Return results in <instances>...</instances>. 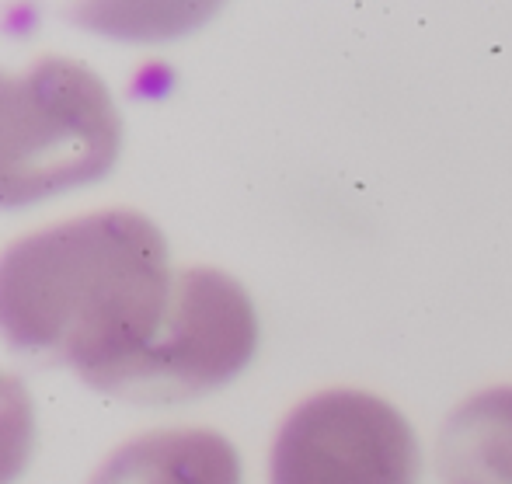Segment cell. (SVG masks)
Returning a JSON list of instances; mask_svg holds the SVG:
<instances>
[{"mask_svg": "<svg viewBox=\"0 0 512 484\" xmlns=\"http://www.w3.org/2000/svg\"><path fill=\"white\" fill-rule=\"evenodd\" d=\"M175 279L168 241L143 213L70 216L0 251V335L115 394L161 331Z\"/></svg>", "mask_w": 512, "mask_h": 484, "instance_id": "obj_1", "label": "cell"}, {"mask_svg": "<svg viewBox=\"0 0 512 484\" xmlns=\"http://www.w3.org/2000/svg\"><path fill=\"white\" fill-rule=\"evenodd\" d=\"M122 115L88 63L39 56L0 67V209L84 189L112 171Z\"/></svg>", "mask_w": 512, "mask_h": 484, "instance_id": "obj_2", "label": "cell"}, {"mask_svg": "<svg viewBox=\"0 0 512 484\" xmlns=\"http://www.w3.org/2000/svg\"><path fill=\"white\" fill-rule=\"evenodd\" d=\"M258 345V317L237 279L206 265L178 269L168 317L115 387L133 401H178L227 384Z\"/></svg>", "mask_w": 512, "mask_h": 484, "instance_id": "obj_3", "label": "cell"}, {"mask_svg": "<svg viewBox=\"0 0 512 484\" xmlns=\"http://www.w3.org/2000/svg\"><path fill=\"white\" fill-rule=\"evenodd\" d=\"M422 457L398 408L324 390L290 411L272 443V484H418Z\"/></svg>", "mask_w": 512, "mask_h": 484, "instance_id": "obj_4", "label": "cell"}, {"mask_svg": "<svg viewBox=\"0 0 512 484\" xmlns=\"http://www.w3.org/2000/svg\"><path fill=\"white\" fill-rule=\"evenodd\" d=\"M88 484H241V457L213 429H157L115 446Z\"/></svg>", "mask_w": 512, "mask_h": 484, "instance_id": "obj_5", "label": "cell"}, {"mask_svg": "<svg viewBox=\"0 0 512 484\" xmlns=\"http://www.w3.org/2000/svg\"><path fill=\"white\" fill-rule=\"evenodd\" d=\"M436 464L446 484H512V387L481 390L453 411Z\"/></svg>", "mask_w": 512, "mask_h": 484, "instance_id": "obj_6", "label": "cell"}, {"mask_svg": "<svg viewBox=\"0 0 512 484\" xmlns=\"http://www.w3.org/2000/svg\"><path fill=\"white\" fill-rule=\"evenodd\" d=\"M35 450V401L14 373L0 366V484L25 474Z\"/></svg>", "mask_w": 512, "mask_h": 484, "instance_id": "obj_7", "label": "cell"}]
</instances>
